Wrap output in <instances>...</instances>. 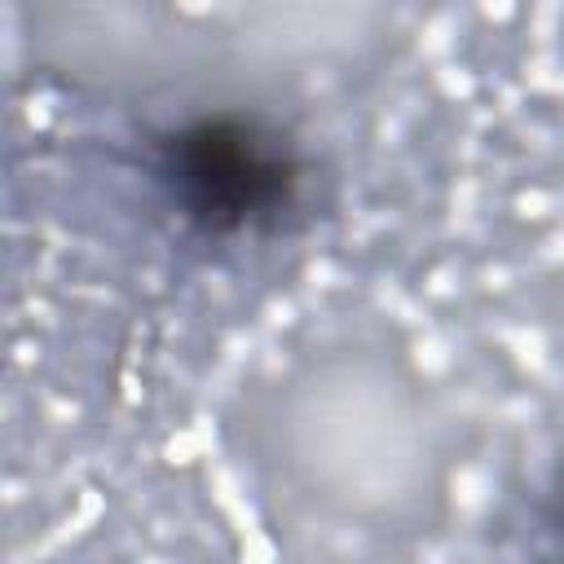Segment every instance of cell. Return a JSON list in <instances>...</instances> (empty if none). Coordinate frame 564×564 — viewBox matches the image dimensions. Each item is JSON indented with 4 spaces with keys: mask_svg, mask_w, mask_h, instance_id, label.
I'll list each match as a JSON object with an SVG mask.
<instances>
[{
    "mask_svg": "<svg viewBox=\"0 0 564 564\" xmlns=\"http://www.w3.org/2000/svg\"><path fill=\"white\" fill-rule=\"evenodd\" d=\"M172 207L203 234L273 229L300 198V154L260 119L203 115L172 128L154 154Z\"/></svg>",
    "mask_w": 564,
    "mask_h": 564,
    "instance_id": "6da1fadb",
    "label": "cell"
}]
</instances>
